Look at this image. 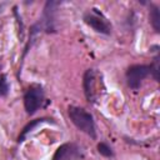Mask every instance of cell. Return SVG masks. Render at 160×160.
<instances>
[{
  "label": "cell",
  "mask_w": 160,
  "mask_h": 160,
  "mask_svg": "<svg viewBox=\"0 0 160 160\" xmlns=\"http://www.w3.org/2000/svg\"><path fill=\"white\" fill-rule=\"evenodd\" d=\"M68 115H69L71 122L76 126L78 130L85 132L88 136H90L94 140L98 139L95 120H94V116H92L91 112H89L84 108L70 105L68 108Z\"/></svg>",
  "instance_id": "1"
},
{
  "label": "cell",
  "mask_w": 160,
  "mask_h": 160,
  "mask_svg": "<svg viewBox=\"0 0 160 160\" xmlns=\"http://www.w3.org/2000/svg\"><path fill=\"white\" fill-rule=\"evenodd\" d=\"M82 89L85 98L89 102L94 104L104 92L105 85L102 74L96 69H88L82 75Z\"/></svg>",
  "instance_id": "2"
},
{
  "label": "cell",
  "mask_w": 160,
  "mask_h": 160,
  "mask_svg": "<svg viewBox=\"0 0 160 160\" xmlns=\"http://www.w3.org/2000/svg\"><path fill=\"white\" fill-rule=\"evenodd\" d=\"M22 100H24V109L26 114L30 116L48 104V100L45 99L44 88L36 82H32L29 85V88L24 92Z\"/></svg>",
  "instance_id": "3"
},
{
  "label": "cell",
  "mask_w": 160,
  "mask_h": 160,
  "mask_svg": "<svg viewBox=\"0 0 160 160\" xmlns=\"http://www.w3.org/2000/svg\"><path fill=\"white\" fill-rule=\"evenodd\" d=\"M84 22L90 26L94 31L102 34V35H110L112 31V25L110 20L96 8H91L85 11L82 16Z\"/></svg>",
  "instance_id": "4"
},
{
  "label": "cell",
  "mask_w": 160,
  "mask_h": 160,
  "mask_svg": "<svg viewBox=\"0 0 160 160\" xmlns=\"http://www.w3.org/2000/svg\"><path fill=\"white\" fill-rule=\"evenodd\" d=\"M150 75V64H132L125 71L126 84L130 89L138 90L142 81Z\"/></svg>",
  "instance_id": "5"
},
{
  "label": "cell",
  "mask_w": 160,
  "mask_h": 160,
  "mask_svg": "<svg viewBox=\"0 0 160 160\" xmlns=\"http://www.w3.org/2000/svg\"><path fill=\"white\" fill-rule=\"evenodd\" d=\"M85 152L76 142H64L54 152L52 160H84Z\"/></svg>",
  "instance_id": "6"
},
{
  "label": "cell",
  "mask_w": 160,
  "mask_h": 160,
  "mask_svg": "<svg viewBox=\"0 0 160 160\" xmlns=\"http://www.w3.org/2000/svg\"><path fill=\"white\" fill-rule=\"evenodd\" d=\"M45 122H48V124H55V121H54L52 119H50V118H41V119H35V120L29 121V122L22 128L20 135L18 136V142L20 144V142L25 141V139L29 136V134H31V132L34 131L35 128H38L39 125L45 124Z\"/></svg>",
  "instance_id": "7"
},
{
  "label": "cell",
  "mask_w": 160,
  "mask_h": 160,
  "mask_svg": "<svg viewBox=\"0 0 160 160\" xmlns=\"http://www.w3.org/2000/svg\"><path fill=\"white\" fill-rule=\"evenodd\" d=\"M149 5V21L154 29L155 32H160V11L159 6L151 2H148Z\"/></svg>",
  "instance_id": "8"
},
{
  "label": "cell",
  "mask_w": 160,
  "mask_h": 160,
  "mask_svg": "<svg viewBox=\"0 0 160 160\" xmlns=\"http://www.w3.org/2000/svg\"><path fill=\"white\" fill-rule=\"evenodd\" d=\"M96 150H98V152H99L101 156L108 158V159H111V158H114V155H115L112 148H111L106 141H100V142H98V144H96Z\"/></svg>",
  "instance_id": "9"
},
{
  "label": "cell",
  "mask_w": 160,
  "mask_h": 160,
  "mask_svg": "<svg viewBox=\"0 0 160 160\" xmlns=\"http://www.w3.org/2000/svg\"><path fill=\"white\" fill-rule=\"evenodd\" d=\"M9 90H10V84L8 81L6 74L2 71V62L0 60V98L6 96L9 94Z\"/></svg>",
  "instance_id": "10"
},
{
  "label": "cell",
  "mask_w": 160,
  "mask_h": 160,
  "mask_svg": "<svg viewBox=\"0 0 160 160\" xmlns=\"http://www.w3.org/2000/svg\"><path fill=\"white\" fill-rule=\"evenodd\" d=\"M159 62H160V56L159 54H156V56L152 59L150 64V75L155 81H159Z\"/></svg>",
  "instance_id": "11"
}]
</instances>
